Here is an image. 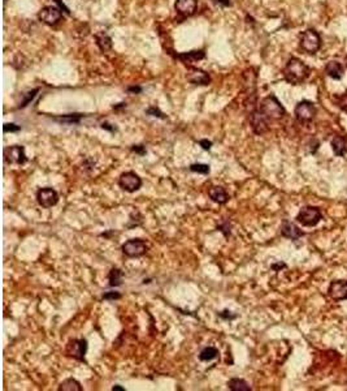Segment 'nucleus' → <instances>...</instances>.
Masks as SVG:
<instances>
[{
  "label": "nucleus",
  "instance_id": "15",
  "mask_svg": "<svg viewBox=\"0 0 347 391\" xmlns=\"http://www.w3.org/2000/svg\"><path fill=\"white\" fill-rule=\"evenodd\" d=\"M198 7V1L197 0H175L174 8L177 13H179L181 16L189 17L193 16L197 11Z\"/></svg>",
  "mask_w": 347,
  "mask_h": 391
},
{
  "label": "nucleus",
  "instance_id": "8",
  "mask_svg": "<svg viewBox=\"0 0 347 391\" xmlns=\"http://www.w3.org/2000/svg\"><path fill=\"white\" fill-rule=\"evenodd\" d=\"M4 161L8 165L23 166L27 162V157L25 154V147L20 145H13L4 149Z\"/></svg>",
  "mask_w": 347,
  "mask_h": 391
},
{
  "label": "nucleus",
  "instance_id": "6",
  "mask_svg": "<svg viewBox=\"0 0 347 391\" xmlns=\"http://www.w3.org/2000/svg\"><path fill=\"white\" fill-rule=\"evenodd\" d=\"M121 249H123L124 254L129 258H138L149 252V245L141 239H131V240L125 241Z\"/></svg>",
  "mask_w": 347,
  "mask_h": 391
},
{
  "label": "nucleus",
  "instance_id": "24",
  "mask_svg": "<svg viewBox=\"0 0 347 391\" xmlns=\"http://www.w3.org/2000/svg\"><path fill=\"white\" fill-rule=\"evenodd\" d=\"M82 386L74 378H68L63 381L59 386V391H82Z\"/></svg>",
  "mask_w": 347,
  "mask_h": 391
},
{
  "label": "nucleus",
  "instance_id": "3",
  "mask_svg": "<svg viewBox=\"0 0 347 391\" xmlns=\"http://www.w3.org/2000/svg\"><path fill=\"white\" fill-rule=\"evenodd\" d=\"M87 347L89 343L85 338L81 339H71L65 347V355L68 358L73 359V360L81 361V363H86L85 360V355L87 352Z\"/></svg>",
  "mask_w": 347,
  "mask_h": 391
},
{
  "label": "nucleus",
  "instance_id": "30",
  "mask_svg": "<svg viewBox=\"0 0 347 391\" xmlns=\"http://www.w3.org/2000/svg\"><path fill=\"white\" fill-rule=\"evenodd\" d=\"M39 91V89H34L33 91H29V93H26L25 94V99L24 101H21V103H20L19 109H25L27 105H29L30 102L33 101L34 98H35V95H37V93Z\"/></svg>",
  "mask_w": 347,
  "mask_h": 391
},
{
  "label": "nucleus",
  "instance_id": "21",
  "mask_svg": "<svg viewBox=\"0 0 347 391\" xmlns=\"http://www.w3.org/2000/svg\"><path fill=\"white\" fill-rule=\"evenodd\" d=\"M124 273L120 270L119 267H113L111 269L108 274V286L109 287H119L123 284Z\"/></svg>",
  "mask_w": 347,
  "mask_h": 391
},
{
  "label": "nucleus",
  "instance_id": "37",
  "mask_svg": "<svg viewBox=\"0 0 347 391\" xmlns=\"http://www.w3.org/2000/svg\"><path fill=\"white\" fill-rule=\"evenodd\" d=\"M101 128L107 129V131H109V132L116 131V127H113V125L109 124V123H103V124H101Z\"/></svg>",
  "mask_w": 347,
  "mask_h": 391
},
{
  "label": "nucleus",
  "instance_id": "17",
  "mask_svg": "<svg viewBox=\"0 0 347 391\" xmlns=\"http://www.w3.org/2000/svg\"><path fill=\"white\" fill-rule=\"evenodd\" d=\"M208 196L209 198L212 199L213 202L219 203V205H224L229 201V195L225 191V188L220 187V185H213L208 189Z\"/></svg>",
  "mask_w": 347,
  "mask_h": 391
},
{
  "label": "nucleus",
  "instance_id": "27",
  "mask_svg": "<svg viewBox=\"0 0 347 391\" xmlns=\"http://www.w3.org/2000/svg\"><path fill=\"white\" fill-rule=\"evenodd\" d=\"M189 168H190L191 172L202 173V175H208L209 171H211L209 165H205V163H194V165H191Z\"/></svg>",
  "mask_w": 347,
  "mask_h": 391
},
{
  "label": "nucleus",
  "instance_id": "29",
  "mask_svg": "<svg viewBox=\"0 0 347 391\" xmlns=\"http://www.w3.org/2000/svg\"><path fill=\"white\" fill-rule=\"evenodd\" d=\"M334 101H336V105L340 107L342 111H345V112H347V93H344V94H340V95H336V98H334Z\"/></svg>",
  "mask_w": 347,
  "mask_h": 391
},
{
  "label": "nucleus",
  "instance_id": "42",
  "mask_svg": "<svg viewBox=\"0 0 347 391\" xmlns=\"http://www.w3.org/2000/svg\"><path fill=\"white\" fill-rule=\"evenodd\" d=\"M346 64H347V57H346Z\"/></svg>",
  "mask_w": 347,
  "mask_h": 391
},
{
  "label": "nucleus",
  "instance_id": "43",
  "mask_svg": "<svg viewBox=\"0 0 347 391\" xmlns=\"http://www.w3.org/2000/svg\"><path fill=\"white\" fill-rule=\"evenodd\" d=\"M4 1H7V0H4Z\"/></svg>",
  "mask_w": 347,
  "mask_h": 391
},
{
  "label": "nucleus",
  "instance_id": "33",
  "mask_svg": "<svg viewBox=\"0 0 347 391\" xmlns=\"http://www.w3.org/2000/svg\"><path fill=\"white\" fill-rule=\"evenodd\" d=\"M146 113H147V115H151V116L160 117V119H167V116H165L164 113L161 112L159 109H156V107H149V109L146 111Z\"/></svg>",
  "mask_w": 347,
  "mask_h": 391
},
{
  "label": "nucleus",
  "instance_id": "32",
  "mask_svg": "<svg viewBox=\"0 0 347 391\" xmlns=\"http://www.w3.org/2000/svg\"><path fill=\"white\" fill-rule=\"evenodd\" d=\"M217 316L225 321H233L237 318V314H233V313H231L230 310H228V309H224L223 312H219L217 313Z\"/></svg>",
  "mask_w": 347,
  "mask_h": 391
},
{
  "label": "nucleus",
  "instance_id": "5",
  "mask_svg": "<svg viewBox=\"0 0 347 391\" xmlns=\"http://www.w3.org/2000/svg\"><path fill=\"white\" fill-rule=\"evenodd\" d=\"M300 47L307 54H316L321 47V38L314 29H308L300 35Z\"/></svg>",
  "mask_w": 347,
  "mask_h": 391
},
{
  "label": "nucleus",
  "instance_id": "14",
  "mask_svg": "<svg viewBox=\"0 0 347 391\" xmlns=\"http://www.w3.org/2000/svg\"><path fill=\"white\" fill-rule=\"evenodd\" d=\"M186 79L191 84H194V85H202V86L209 85V83H211V77H209L208 73L202 71V69H198V68H190L189 72H187Z\"/></svg>",
  "mask_w": 347,
  "mask_h": 391
},
{
  "label": "nucleus",
  "instance_id": "31",
  "mask_svg": "<svg viewBox=\"0 0 347 391\" xmlns=\"http://www.w3.org/2000/svg\"><path fill=\"white\" fill-rule=\"evenodd\" d=\"M121 299V293L117 292V291H109V292H105L103 295V300L107 301H115Z\"/></svg>",
  "mask_w": 347,
  "mask_h": 391
},
{
  "label": "nucleus",
  "instance_id": "22",
  "mask_svg": "<svg viewBox=\"0 0 347 391\" xmlns=\"http://www.w3.org/2000/svg\"><path fill=\"white\" fill-rule=\"evenodd\" d=\"M228 389L231 391H251V386L242 378H231L228 382Z\"/></svg>",
  "mask_w": 347,
  "mask_h": 391
},
{
  "label": "nucleus",
  "instance_id": "7",
  "mask_svg": "<svg viewBox=\"0 0 347 391\" xmlns=\"http://www.w3.org/2000/svg\"><path fill=\"white\" fill-rule=\"evenodd\" d=\"M119 187L127 193H134L142 187V179L134 171H126L119 177Z\"/></svg>",
  "mask_w": 347,
  "mask_h": 391
},
{
  "label": "nucleus",
  "instance_id": "2",
  "mask_svg": "<svg viewBox=\"0 0 347 391\" xmlns=\"http://www.w3.org/2000/svg\"><path fill=\"white\" fill-rule=\"evenodd\" d=\"M259 110L264 113L265 116L268 117L269 120H277V119L284 117L285 115L284 106L281 105L280 101H278L274 95H268V97H265L264 99L261 101Z\"/></svg>",
  "mask_w": 347,
  "mask_h": 391
},
{
  "label": "nucleus",
  "instance_id": "36",
  "mask_svg": "<svg viewBox=\"0 0 347 391\" xmlns=\"http://www.w3.org/2000/svg\"><path fill=\"white\" fill-rule=\"evenodd\" d=\"M199 145H200L204 150H211V147H212V141H208V140H199Z\"/></svg>",
  "mask_w": 347,
  "mask_h": 391
},
{
  "label": "nucleus",
  "instance_id": "11",
  "mask_svg": "<svg viewBox=\"0 0 347 391\" xmlns=\"http://www.w3.org/2000/svg\"><path fill=\"white\" fill-rule=\"evenodd\" d=\"M295 117L298 119L299 121L302 123H307V121H311L316 115V109L312 102L308 101H302L299 102L297 107L294 110Z\"/></svg>",
  "mask_w": 347,
  "mask_h": 391
},
{
  "label": "nucleus",
  "instance_id": "19",
  "mask_svg": "<svg viewBox=\"0 0 347 391\" xmlns=\"http://www.w3.org/2000/svg\"><path fill=\"white\" fill-rule=\"evenodd\" d=\"M204 56L205 54L204 51H202V50H199V51H190V53L178 54V55H177V57L182 61L183 64H194L197 61L204 59Z\"/></svg>",
  "mask_w": 347,
  "mask_h": 391
},
{
  "label": "nucleus",
  "instance_id": "9",
  "mask_svg": "<svg viewBox=\"0 0 347 391\" xmlns=\"http://www.w3.org/2000/svg\"><path fill=\"white\" fill-rule=\"evenodd\" d=\"M248 120H250L251 128L256 135H264L269 129V119L259 109L251 111Z\"/></svg>",
  "mask_w": 347,
  "mask_h": 391
},
{
  "label": "nucleus",
  "instance_id": "23",
  "mask_svg": "<svg viewBox=\"0 0 347 391\" xmlns=\"http://www.w3.org/2000/svg\"><path fill=\"white\" fill-rule=\"evenodd\" d=\"M95 39H97V45L99 46V49L103 51V53H107L109 50L112 49V39L104 33L97 34L95 35Z\"/></svg>",
  "mask_w": 347,
  "mask_h": 391
},
{
  "label": "nucleus",
  "instance_id": "38",
  "mask_svg": "<svg viewBox=\"0 0 347 391\" xmlns=\"http://www.w3.org/2000/svg\"><path fill=\"white\" fill-rule=\"evenodd\" d=\"M215 3L221 4V5H224V7H229V5H231L230 0H215Z\"/></svg>",
  "mask_w": 347,
  "mask_h": 391
},
{
  "label": "nucleus",
  "instance_id": "35",
  "mask_svg": "<svg viewBox=\"0 0 347 391\" xmlns=\"http://www.w3.org/2000/svg\"><path fill=\"white\" fill-rule=\"evenodd\" d=\"M3 129L5 133H7V132H19L20 129H21V127H20V125L13 124V123H11V124H4Z\"/></svg>",
  "mask_w": 347,
  "mask_h": 391
},
{
  "label": "nucleus",
  "instance_id": "40",
  "mask_svg": "<svg viewBox=\"0 0 347 391\" xmlns=\"http://www.w3.org/2000/svg\"><path fill=\"white\" fill-rule=\"evenodd\" d=\"M112 391H125V388L120 386V385H115V386L112 388Z\"/></svg>",
  "mask_w": 347,
  "mask_h": 391
},
{
  "label": "nucleus",
  "instance_id": "41",
  "mask_svg": "<svg viewBox=\"0 0 347 391\" xmlns=\"http://www.w3.org/2000/svg\"><path fill=\"white\" fill-rule=\"evenodd\" d=\"M141 90H142L141 87H129L127 89V91H133V93H139Z\"/></svg>",
  "mask_w": 347,
  "mask_h": 391
},
{
  "label": "nucleus",
  "instance_id": "34",
  "mask_svg": "<svg viewBox=\"0 0 347 391\" xmlns=\"http://www.w3.org/2000/svg\"><path fill=\"white\" fill-rule=\"evenodd\" d=\"M130 150L133 151V153H135V154L141 155V157H143V155L147 153V151H146V147L143 146V145H134V146H131Z\"/></svg>",
  "mask_w": 347,
  "mask_h": 391
},
{
  "label": "nucleus",
  "instance_id": "10",
  "mask_svg": "<svg viewBox=\"0 0 347 391\" xmlns=\"http://www.w3.org/2000/svg\"><path fill=\"white\" fill-rule=\"evenodd\" d=\"M37 202L43 209H51L59 202V193L53 188H50V187L41 188L37 192Z\"/></svg>",
  "mask_w": 347,
  "mask_h": 391
},
{
  "label": "nucleus",
  "instance_id": "1",
  "mask_svg": "<svg viewBox=\"0 0 347 391\" xmlns=\"http://www.w3.org/2000/svg\"><path fill=\"white\" fill-rule=\"evenodd\" d=\"M310 69L300 59L291 57L284 69V77L291 85H299L308 77Z\"/></svg>",
  "mask_w": 347,
  "mask_h": 391
},
{
  "label": "nucleus",
  "instance_id": "12",
  "mask_svg": "<svg viewBox=\"0 0 347 391\" xmlns=\"http://www.w3.org/2000/svg\"><path fill=\"white\" fill-rule=\"evenodd\" d=\"M61 16H63V13L60 11V8L49 5V7L42 8L38 17L46 25H56L60 20H61Z\"/></svg>",
  "mask_w": 347,
  "mask_h": 391
},
{
  "label": "nucleus",
  "instance_id": "18",
  "mask_svg": "<svg viewBox=\"0 0 347 391\" xmlns=\"http://www.w3.org/2000/svg\"><path fill=\"white\" fill-rule=\"evenodd\" d=\"M325 72H326V75H328L329 77H332V79L334 80H341L344 77L345 68L344 65L341 64L340 61L332 60L325 65Z\"/></svg>",
  "mask_w": 347,
  "mask_h": 391
},
{
  "label": "nucleus",
  "instance_id": "39",
  "mask_svg": "<svg viewBox=\"0 0 347 391\" xmlns=\"http://www.w3.org/2000/svg\"><path fill=\"white\" fill-rule=\"evenodd\" d=\"M282 267H286L285 263H277V265H273L272 269L273 270H278V269H282Z\"/></svg>",
  "mask_w": 347,
  "mask_h": 391
},
{
  "label": "nucleus",
  "instance_id": "20",
  "mask_svg": "<svg viewBox=\"0 0 347 391\" xmlns=\"http://www.w3.org/2000/svg\"><path fill=\"white\" fill-rule=\"evenodd\" d=\"M332 149L333 151L336 153V155H338V157H344V155L347 153L346 140H345L344 137L336 136V137L332 140Z\"/></svg>",
  "mask_w": 347,
  "mask_h": 391
},
{
  "label": "nucleus",
  "instance_id": "28",
  "mask_svg": "<svg viewBox=\"0 0 347 391\" xmlns=\"http://www.w3.org/2000/svg\"><path fill=\"white\" fill-rule=\"evenodd\" d=\"M217 231H220V232H223V235H224L225 237H229L230 236L231 233V224L230 222H229L228 219H224L223 222L217 226Z\"/></svg>",
  "mask_w": 347,
  "mask_h": 391
},
{
  "label": "nucleus",
  "instance_id": "4",
  "mask_svg": "<svg viewBox=\"0 0 347 391\" xmlns=\"http://www.w3.org/2000/svg\"><path fill=\"white\" fill-rule=\"evenodd\" d=\"M321 219H322L321 210L315 206L303 207L302 210L299 211V214L297 215V222L306 227L316 226Z\"/></svg>",
  "mask_w": 347,
  "mask_h": 391
},
{
  "label": "nucleus",
  "instance_id": "25",
  "mask_svg": "<svg viewBox=\"0 0 347 391\" xmlns=\"http://www.w3.org/2000/svg\"><path fill=\"white\" fill-rule=\"evenodd\" d=\"M219 355H220V352H219L216 347H205V348H203L200 351V354H199V360L211 361L213 359L219 358Z\"/></svg>",
  "mask_w": 347,
  "mask_h": 391
},
{
  "label": "nucleus",
  "instance_id": "26",
  "mask_svg": "<svg viewBox=\"0 0 347 391\" xmlns=\"http://www.w3.org/2000/svg\"><path fill=\"white\" fill-rule=\"evenodd\" d=\"M83 116H85L83 113H68V115L56 117V120L60 123H65V124H78Z\"/></svg>",
  "mask_w": 347,
  "mask_h": 391
},
{
  "label": "nucleus",
  "instance_id": "16",
  "mask_svg": "<svg viewBox=\"0 0 347 391\" xmlns=\"http://www.w3.org/2000/svg\"><path fill=\"white\" fill-rule=\"evenodd\" d=\"M281 235L286 239L298 240L299 237L304 236V232L295 223L290 222V221H284L282 226H281Z\"/></svg>",
  "mask_w": 347,
  "mask_h": 391
},
{
  "label": "nucleus",
  "instance_id": "13",
  "mask_svg": "<svg viewBox=\"0 0 347 391\" xmlns=\"http://www.w3.org/2000/svg\"><path fill=\"white\" fill-rule=\"evenodd\" d=\"M328 292L333 300H346L347 282L346 280H333L329 286Z\"/></svg>",
  "mask_w": 347,
  "mask_h": 391
}]
</instances>
